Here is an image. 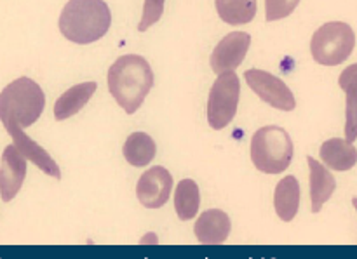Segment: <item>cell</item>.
Masks as SVG:
<instances>
[{"label": "cell", "instance_id": "cell-20", "mask_svg": "<svg viewBox=\"0 0 357 259\" xmlns=\"http://www.w3.org/2000/svg\"><path fill=\"white\" fill-rule=\"evenodd\" d=\"M201 205V194L194 180H181L174 191V209L181 221L194 219Z\"/></svg>", "mask_w": 357, "mask_h": 259}, {"label": "cell", "instance_id": "cell-16", "mask_svg": "<svg viewBox=\"0 0 357 259\" xmlns=\"http://www.w3.org/2000/svg\"><path fill=\"white\" fill-rule=\"evenodd\" d=\"M321 160L333 171H351L357 164V148L347 139L331 138L321 146Z\"/></svg>", "mask_w": 357, "mask_h": 259}, {"label": "cell", "instance_id": "cell-14", "mask_svg": "<svg viewBox=\"0 0 357 259\" xmlns=\"http://www.w3.org/2000/svg\"><path fill=\"white\" fill-rule=\"evenodd\" d=\"M96 89H98L96 82H82L70 87L68 91H65V93H63L54 103L56 120L59 122L66 120V118L79 113V111L86 107L87 101L93 97V94L96 93Z\"/></svg>", "mask_w": 357, "mask_h": 259}, {"label": "cell", "instance_id": "cell-18", "mask_svg": "<svg viewBox=\"0 0 357 259\" xmlns=\"http://www.w3.org/2000/svg\"><path fill=\"white\" fill-rule=\"evenodd\" d=\"M122 153L132 167H145L155 159L157 146L152 136H149L146 132H132L126 139Z\"/></svg>", "mask_w": 357, "mask_h": 259}, {"label": "cell", "instance_id": "cell-4", "mask_svg": "<svg viewBox=\"0 0 357 259\" xmlns=\"http://www.w3.org/2000/svg\"><path fill=\"white\" fill-rule=\"evenodd\" d=\"M295 153L291 136L279 125H265L251 138V160L265 174H281L289 167Z\"/></svg>", "mask_w": 357, "mask_h": 259}, {"label": "cell", "instance_id": "cell-15", "mask_svg": "<svg viewBox=\"0 0 357 259\" xmlns=\"http://www.w3.org/2000/svg\"><path fill=\"white\" fill-rule=\"evenodd\" d=\"M338 86L345 93V139H357V63L340 73Z\"/></svg>", "mask_w": 357, "mask_h": 259}, {"label": "cell", "instance_id": "cell-2", "mask_svg": "<svg viewBox=\"0 0 357 259\" xmlns=\"http://www.w3.org/2000/svg\"><path fill=\"white\" fill-rule=\"evenodd\" d=\"M58 24L63 37L73 44H93L110 30V7L105 0H68Z\"/></svg>", "mask_w": 357, "mask_h": 259}, {"label": "cell", "instance_id": "cell-22", "mask_svg": "<svg viewBox=\"0 0 357 259\" xmlns=\"http://www.w3.org/2000/svg\"><path fill=\"white\" fill-rule=\"evenodd\" d=\"M166 0H145L143 3V16L138 23V31H146L152 24L162 17Z\"/></svg>", "mask_w": 357, "mask_h": 259}, {"label": "cell", "instance_id": "cell-11", "mask_svg": "<svg viewBox=\"0 0 357 259\" xmlns=\"http://www.w3.org/2000/svg\"><path fill=\"white\" fill-rule=\"evenodd\" d=\"M232 221L229 214L220 209H209L202 212L195 221V237L204 246H220L229 239Z\"/></svg>", "mask_w": 357, "mask_h": 259}, {"label": "cell", "instance_id": "cell-19", "mask_svg": "<svg viewBox=\"0 0 357 259\" xmlns=\"http://www.w3.org/2000/svg\"><path fill=\"white\" fill-rule=\"evenodd\" d=\"M215 6L227 24H248L257 16V0H216Z\"/></svg>", "mask_w": 357, "mask_h": 259}, {"label": "cell", "instance_id": "cell-8", "mask_svg": "<svg viewBox=\"0 0 357 259\" xmlns=\"http://www.w3.org/2000/svg\"><path fill=\"white\" fill-rule=\"evenodd\" d=\"M173 190V176L162 166H153L139 176L136 185V197L146 209H160L169 201Z\"/></svg>", "mask_w": 357, "mask_h": 259}, {"label": "cell", "instance_id": "cell-17", "mask_svg": "<svg viewBox=\"0 0 357 259\" xmlns=\"http://www.w3.org/2000/svg\"><path fill=\"white\" fill-rule=\"evenodd\" d=\"M274 207L279 219L289 223L295 219L300 207V183L295 176L282 178L274 191Z\"/></svg>", "mask_w": 357, "mask_h": 259}, {"label": "cell", "instance_id": "cell-13", "mask_svg": "<svg viewBox=\"0 0 357 259\" xmlns=\"http://www.w3.org/2000/svg\"><path fill=\"white\" fill-rule=\"evenodd\" d=\"M307 162L310 169V202H312V212L317 214L337 190V180L330 169L324 164L317 162L314 157H307Z\"/></svg>", "mask_w": 357, "mask_h": 259}, {"label": "cell", "instance_id": "cell-5", "mask_svg": "<svg viewBox=\"0 0 357 259\" xmlns=\"http://www.w3.org/2000/svg\"><path fill=\"white\" fill-rule=\"evenodd\" d=\"M356 47V33L344 21H330L317 28L310 40L314 61L323 66H337L349 59Z\"/></svg>", "mask_w": 357, "mask_h": 259}, {"label": "cell", "instance_id": "cell-7", "mask_svg": "<svg viewBox=\"0 0 357 259\" xmlns=\"http://www.w3.org/2000/svg\"><path fill=\"white\" fill-rule=\"evenodd\" d=\"M244 79H246V84L250 86V89L253 91L264 103L271 104L275 110L293 111L296 108V101L291 89L286 86L284 80L272 75L271 72L251 68L244 73Z\"/></svg>", "mask_w": 357, "mask_h": 259}, {"label": "cell", "instance_id": "cell-12", "mask_svg": "<svg viewBox=\"0 0 357 259\" xmlns=\"http://www.w3.org/2000/svg\"><path fill=\"white\" fill-rule=\"evenodd\" d=\"M6 131L9 132V136L13 138V145L16 146V148L20 150V152L23 153L31 164H35V166H37L42 173L47 174V176L56 178V180H61V171H59L58 164L54 162V159H52V157L49 155V153L45 152L37 141H33L30 136L24 134L23 129L10 127V129H6Z\"/></svg>", "mask_w": 357, "mask_h": 259}, {"label": "cell", "instance_id": "cell-6", "mask_svg": "<svg viewBox=\"0 0 357 259\" xmlns=\"http://www.w3.org/2000/svg\"><path fill=\"white\" fill-rule=\"evenodd\" d=\"M241 97L239 77L234 72L220 73L208 97V122L215 131H222L237 113Z\"/></svg>", "mask_w": 357, "mask_h": 259}, {"label": "cell", "instance_id": "cell-23", "mask_svg": "<svg viewBox=\"0 0 357 259\" xmlns=\"http://www.w3.org/2000/svg\"><path fill=\"white\" fill-rule=\"evenodd\" d=\"M352 204H354L356 209H357V198H352Z\"/></svg>", "mask_w": 357, "mask_h": 259}, {"label": "cell", "instance_id": "cell-1", "mask_svg": "<svg viewBox=\"0 0 357 259\" xmlns=\"http://www.w3.org/2000/svg\"><path fill=\"white\" fill-rule=\"evenodd\" d=\"M108 91L119 107L128 115L142 108L146 94L153 86V72L143 56H121L108 70Z\"/></svg>", "mask_w": 357, "mask_h": 259}, {"label": "cell", "instance_id": "cell-3", "mask_svg": "<svg viewBox=\"0 0 357 259\" xmlns=\"http://www.w3.org/2000/svg\"><path fill=\"white\" fill-rule=\"evenodd\" d=\"M45 108V94L35 80L20 77L0 93V122L6 129L30 127Z\"/></svg>", "mask_w": 357, "mask_h": 259}, {"label": "cell", "instance_id": "cell-21", "mask_svg": "<svg viewBox=\"0 0 357 259\" xmlns=\"http://www.w3.org/2000/svg\"><path fill=\"white\" fill-rule=\"evenodd\" d=\"M298 3L300 0H265V19H284L296 9Z\"/></svg>", "mask_w": 357, "mask_h": 259}, {"label": "cell", "instance_id": "cell-10", "mask_svg": "<svg viewBox=\"0 0 357 259\" xmlns=\"http://www.w3.org/2000/svg\"><path fill=\"white\" fill-rule=\"evenodd\" d=\"M26 157L14 145L6 146L0 164V197L10 202L21 190L26 178Z\"/></svg>", "mask_w": 357, "mask_h": 259}, {"label": "cell", "instance_id": "cell-9", "mask_svg": "<svg viewBox=\"0 0 357 259\" xmlns=\"http://www.w3.org/2000/svg\"><path fill=\"white\" fill-rule=\"evenodd\" d=\"M251 37L246 31H232V33L225 35L218 45L213 51L211 59V68L216 75L223 72H234L237 66L246 58L248 51H250Z\"/></svg>", "mask_w": 357, "mask_h": 259}]
</instances>
